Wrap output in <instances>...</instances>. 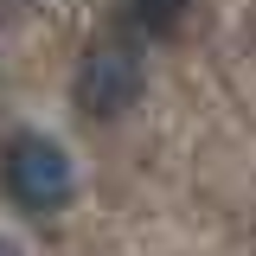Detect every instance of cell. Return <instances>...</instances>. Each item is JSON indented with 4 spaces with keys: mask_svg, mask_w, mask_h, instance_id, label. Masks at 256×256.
Wrapping results in <instances>:
<instances>
[{
    "mask_svg": "<svg viewBox=\"0 0 256 256\" xmlns=\"http://www.w3.org/2000/svg\"><path fill=\"white\" fill-rule=\"evenodd\" d=\"M0 250H13V237H0Z\"/></svg>",
    "mask_w": 256,
    "mask_h": 256,
    "instance_id": "obj_4",
    "label": "cell"
},
{
    "mask_svg": "<svg viewBox=\"0 0 256 256\" xmlns=\"http://www.w3.org/2000/svg\"><path fill=\"white\" fill-rule=\"evenodd\" d=\"M186 6L192 0H128V20L141 32H173L180 20H186Z\"/></svg>",
    "mask_w": 256,
    "mask_h": 256,
    "instance_id": "obj_3",
    "label": "cell"
},
{
    "mask_svg": "<svg viewBox=\"0 0 256 256\" xmlns=\"http://www.w3.org/2000/svg\"><path fill=\"white\" fill-rule=\"evenodd\" d=\"M0 186H6V198L20 212L52 218L77 192V160L64 154V141H52V134H13L6 154H0Z\"/></svg>",
    "mask_w": 256,
    "mask_h": 256,
    "instance_id": "obj_1",
    "label": "cell"
},
{
    "mask_svg": "<svg viewBox=\"0 0 256 256\" xmlns=\"http://www.w3.org/2000/svg\"><path fill=\"white\" fill-rule=\"evenodd\" d=\"M141 90H148V64H141V52H134L128 38H96L90 52H84V64H77V84H70L77 109H84L90 122L128 116V109L141 102Z\"/></svg>",
    "mask_w": 256,
    "mask_h": 256,
    "instance_id": "obj_2",
    "label": "cell"
}]
</instances>
